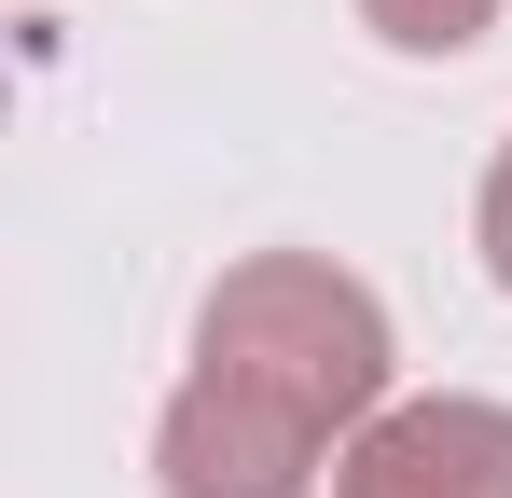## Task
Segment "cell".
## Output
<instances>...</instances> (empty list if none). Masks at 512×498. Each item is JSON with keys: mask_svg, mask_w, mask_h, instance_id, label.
Segmentation results:
<instances>
[{"mask_svg": "<svg viewBox=\"0 0 512 498\" xmlns=\"http://www.w3.org/2000/svg\"><path fill=\"white\" fill-rule=\"evenodd\" d=\"M333 498H512V402H471V388L388 402L333 457Z\"/></svg>", "mask_w": 512, "mask_h": 498, "instance_id": "obj_2", "label": "cell"}, {"mask_svg": "<svg viewBox=\"0 0 512 498\" xmlns=\"http://www.w3.org/2000/svg\"><path fill=\"white\" fill-rule=\"evenodd\" d=\"M499 14H512V0H360V28L402 42V56H471Z\"/></svg>", "mask_w": 512, "mask_h": 498, "instance_id": "obj_3", "label": "cell"}, {"mask_svg": "<svg viewBox=\"0 0 512 498\" xmlns=\"http://www.w3.org/2000/svg\"><path fill=\"white\" fill-rule=\"evenodd\" d=\"M471 249H485V277L512 291V139L485 153V194H471Z\"/></svg>", "mask_w": 512, "mask_h": 498, "instance_id": "obj_4", "label": "cell"}, {"mask_svg": "<svg viewBox=\"0 0 512 498\" xmlns=\"http://www.w3.org/2000/svg\"><path fill=\"white\" fill-rule=\"evenodd\" d=\"M388 305L333 249H250L194 305V374L153 415L167 498H319L333 457L388 415Z\"/></svg>", "mask_w": 512, "mask_h": 498, "instance_id": "obj_1", "label": "cell"}]
</instances>
